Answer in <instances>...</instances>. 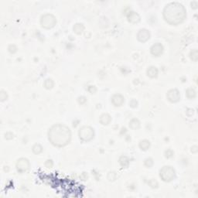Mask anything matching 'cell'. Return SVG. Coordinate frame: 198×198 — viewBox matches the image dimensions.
Masks as SVG:
<instances>
[{
    "instance_id": "obj_11",
    "label": "cell",
    "mask_w": 198,
    "mask_h": 198,
    "mask_svg": "<svg viewBox=\"0 0 198 198\" xmlns=\"http://www.w3.org/2000/svg\"><path fill=\"white\" fill-rule=\"evenodd\" d=\"M127 19H128V21L130 23H132V24H136L140 22V16L136 12H134V11H132V12H128V16H127Z\"/></svg>"
},
{
    "instance_id": "obj_8",
    "label": "cell",
    "mask_w": 198,
    "mask_h": 198,
    "mask_svg": "<svg viewBox=\"0 0 198 198\" xmlns=\"http://www.w3.org/2000/svg\"><path fill=\"white\" fill-rule=\"evenodd\" d=\"M150 32L146 29H141L137 33V40L141 43H145L150 39Z\"/></svg>"
},
{
    "instance_id": "obj_26",
    "label": "cell",
    "mask_w": 198,
    "mask_h": 198,
    "mask_svg": "<svg viewBox=\"0 0 198 198\" xmlns=\"http://www.w3.org/2000/svg\"><path fill=\"white\" fill-rule=\"evenodd\" d=\"M165 157L167 159H170L172 157H173L174 152L172 150H167L165 151Z\"/></svg>"
},
{
    "instance_id": "obj_22",
    "label": "cell",
    "mask_w": 198,
    "mask_h": 198,
    "mask_svg": "<svg viewBox=\"0 0 198 198\" xmlns=\"http://www.w3.org/2000/svg\"><path fill=\"white\" fill-rule=\"evenodd\" d=\"M153 164H154V162H153V160L152 158H146L144 161V166L146 168H151L153 166Z\"/></svg>"
},
{
    "instance_id": "obj_30",
    "label": "cell",
    "mask_w": 198,
    "mask_h": 198,
    "mask_svg": "<svg viewBox=\"0 0 198 198\" xmlns=\"http://www.w3.org/2000/svg\"><path fill=\"white\" fill-rule=\"evenodd\" d=\"M87 91L91 93V94H95L97 91V88L94 86H92V85H91V86H89L88 87V88H87Z\"/></svg>"
},
{
    "instance_id": "obj_9",
    "label": "cell",
    "mask_w": 198,
    "mask_h": 198,
    "mask_svg": "<svg viewBox=\"0 0 198 198\" xmlns=\"http://www.w3.org/2000/svg\"><path fill=\"white\" fill-rule=\"evenodd\" d=\"M164 51V47L162 46V44L160 43H156V44H153L151 48H150V53L152 56L154 57H160L163 53Z\"/></svg>"
},
{
    "instance_id": "obj_23",
    "label": "cell",
    "mask_w": 198,
    "mask_h": 198,
    "mask_svg": "<svg viewBox=\"0 0 198 198\" xmlns=\"http://www.w3.org/2000/svg\"><path fill=\"white\" fill-rule=\"evenodd\" d=\"M148 184H149V186L152 189H156V188H158V186H159V184H158V182L154 179L150 180L149 182H148Z\"/></svg>"
},
{
    "instance_id": "obj_14",
    "label": "cell",
    "mask_w": 198,
    "mask_h": 198,
    "mask_svg": "<svg viewBox=\"0 0 198 198\" xmlns=\"http://www.w3.org/2000/svg\"><path fill=\"white\" fill-rule=\"evenodd\" d=\"M118 162L122 168H128L130 164V160L126 156H122L118 160Z\"/></svg>"
},
{
    "instance_id": "obj_18",
    "label": "cell",
    "mask_w": 198,
    "mask_h": 198,
    "mask_svg": "<svg viewBox=\"0 0 198 198\" xmlns=\"http://www.w3.org/2000/svg\"><path fill=\"white\" fill-rule=\"evenodd\" d=\"M43 150H44V148H43V146L40 144H39V143H36L35 145H33V148H32V151H33V152L35 155L40 154L43 152Z\"/></svg>"
},
{
    "instance_id": "obj_17",
    "label": "cell",
    "mask_w": 198,
    "mask_h": 198,
    "mask_svg": "<svg viewBox=\"0 0 198 198\" xmlns=\"http://www.w3.org/2000/svg\"><path fill=\"white\" fill-rule=\"evenodd\" d=\"M85 29V26L82 24V23H76V24L73 27V30L74 32L75 33L77 34V35H81L84 33Z\"/></svg>"
},
{
    "instance_id": "obj_5",
    "label": "cell",
    "mask_w": 198,
    "mask_h": 198,
    "mask_svg": "<svg viewBox=\"0 0 198 198\" xmlns=\"http://www.w3.org/2000/svg\"><path fill=\"white\" fill-rule=\"evenodd\" d=\"M57 24V19L53 14L46 13L40 18V25L44 29H50L55 27Z\"/></svg>"
},
{
    "instance_id": "obj_24",
    "label": "cell",
    "mask_w": 198,
    "mask_h": 198,
    "mask_svg": "<svg viewBox=\"0 0 198 198\" xmlns=\"http://www.w3.org/2000/svg\"><path fill=\"white\" fill-rule=\"evenodd\" d=\"M8 99V94L7 92L5 91H3V90H2L1 91H0V101L2 102H5V101H6Z\"/></svg>"
},
{
    "instance_id": "obj_21",
    "label": "cell",
    "mask_w": 198,
    "mask_h": 198,
    "mask_svg": "<svg viewBox=\"0 0 198 198\" xmlns=\"http://www.w3.org/2000/svg\"><path fill=\"white\" fill-rule=\"evenodd\" d=\"M190 58L194 62H197L198 60V51L197 49H193L190 53Z\"/></svg>"
},
{
    "instance_id": "obj_3",
    "label": "cell",
    "mask_w": 198,
    "mask_h": 198,
    "mask_svg": "<svg viewBox=\"0 0 198 198\" xmlns=\"http://www.w3.org/2000/svg\"><path fill=\"white\" fill-rule=\"evenodd\" d=\"M160 177L163 182L169 183L176 178V170L171 166H164L160 169Z\"/></svg>"
},
{
    "instance_id": "obj_31",
    "label": "cell",
    "mask_w": 198,
    "mask_h": 198,
    "mask_svg": "<svg viewBox=\"0 0 198 198\" xmlns=\"http://www.w3.org/2000/svg\"><path fill=\"white\" fill-rule=\"evenodd\" d=\"M14 137V135L12 132H7L5 134V139L7 140H11Z\"/></svg>"
},
{
    "instance_id": "obj_13",
    "label": "cell",
    "mask_w": 198,
    "mask_h": 198,
    "mask_svg": "<svg viewBox=\"0 0 198 198\" xmlns=\"http://www.w3.org/2000/svg\"><path fill=\"white\" fill-rule=\"evenodd\" d=\"M146 74L150 78H156L159 74V70L154 66H151L146 70Z\"/></svg>"
},
{
    "instance_id": "obj_28",
    "label": "cell",
    "mask_w": 198,
    "mask_h": 198,
    "mask_svg": "<svg viewBox=\"0 0 198 198\" xmlns=\"http://www.w3.org/2000/svg\"><path fill=\"white\" fill-rule=\"evenodd\" d=\"M77 102H78V103L80 104H84L86 103V102H87V98L84 96L79 97L78 99H77Z\"/></svg>"
},
{
    "instance_id": "obj_7",
    "label": "cell",
    "mask_w": 198,
    "mask_h": 198,
    "mask_svg": "<svg viewBox=\"0 0 198 198\" xmlns=\"http://www.w3.org/2000/svg\"><path fill=\"white\" fill-rule=\"evenodd\" d=\"M167 100L171 103H176L180 100V91L176 88L170 89L168 91L167 94Z\"/></svg>"
},
{
    "instance_id": "obj_6",
    "label": "cell",
    "mask_w": 198,
    "mask_h": 198,
    "mask_svg": "<svg viewBox=\"0 0 198 198\" xmlns=\"http://www.w3.org/2000/svg\"><path fill=\"white\" fill-rule=\"evenodd\" d=\"M30 162L27 158H20L17 160L16 163V168L18 173H24L29 169Z\"/></svg>"
},
{
    "instance_id": "obj_16",
    "label": "cell",
    "mask_w": 198,
    "mask_h": 198,
    "mask_svg": "<svg viewBox=\"0 0 198 198\" xmlns=\"http://www.w3.org/2000/svg\"><path fill=\"white\" fill-rule=\"evenodd\" d=\"M141 123L139 120L138 118H132L130 122H129V128L132 130H137L140 128Z\"/></svg>"
},
{
    "instance_id": "obj_12",
    "label": "cell",
    "mask_w": 198,
    "mask_h": 198,
    "mask_svg": "<svg viewBox=\"0 0 198 198\" xmlns=\"http://www.w3.org/2000/svg\"><path fill=\"white\" fill-rule=\"evenodd\" d=\"M99 122L102 126H109L111 122V115L108 113L102 114L99 118Z\"/></svg>"
},
{
    "instance_id": "obj_2",
    "label": "cell",
    "mask_w": 198,
    "mask_h": 198,
    "mask_svg": "<svg viewBox=\"0 0 198 198\" xmlns=\"http://www.w3.org/2000/svg\"><path fill=\"white\" fill-rule=\"evenodd\" d=\"M164 20L171 26H178L184 22L186 18V10L180 3H170L163 10Z\"/></svg>"
},
{
    "instance_id": "obj_19",
    "label": "cell",
    "mask_w": 198,
    "mask_h": 198,
    "mask_svg": "<svg viewBox=\"0 0 198 198\" xmlns=\"http://www.w3.org/2000/svg\"><path fill=\"white\" fill-rule=\"evenodd\" d=\"M186 96L189 99L195 98L196 96H197L196 91L193 88H192V87H189L186 91Z\"/></svg>"
},
{
    "instance_id": "obj_34",
    "label": "cell",
    "mask_w": 198,
    "mask_h": 198,
    "mask_svg": "<svg viewBox=\"0 0 198 198\" xmlns=\"http://www.w3.org/2000/svg\"><path fill=\"white\" fill-rule=\"evenodd\" d=\"M197 146H193L192 147V150H191V152H193V153H196V152H197Z\"/></svg>"
},
{
    "instance_id": "obj_33",
    "label": "cell",
    "mask_w": 198,
    "mask_h": 198,
    "mask_svg": "<svg viewBox=\"0 0 198 198\" xmlns=\"http://www.w3.org/2000/svg\"><path fill=\"white\" fill-rule=\"evenodd\" d=\"M191 7L193 8V9H194V10L197 9V7H198L197 1H193V2H192V3H191Z\"/></svg>"
},
{
    "instance_id": "obj_29",
    "label": "cell",
    "mask_w": 198,
    "mask_h": 198,
    "mask_svg": "<svg viewBox=\"0 0 198 198\" xmlns=\"http://www.w3.org/2000/svg\"><path fill=\"white\" fill-rule=\"evenodd\" d=\"M129 106L132 107V109H135L138 106V102L135 99H132L130 102H129Z\"/></svg>"
},
{
    "instance_id": "obj_20",
    "label": "cell",
    "mask_w": 198,
    "mask_h": 198,
    "mask_svg": "<svg viewBox=\"0 0 198 198\" xmlns=\"http://www.w3.org/2000/svg\"><path fill=\"white\" fill-rule=\"evenodd\" d=\"M44 86L46 90H51L54 87V82L51 78H47L44 81Z\"/></svg>"
},
{
    "instance_id": "obj_1",
    "label": "cell",
    "mask_w": 198,
    "mask_h": 198,
    "mask_svg": "<svg viewBox=\"0 0 198 198\" xmlns=\"http://www.w3.org/2000/svg\"><path fill=\"white\" fill-rule=\"evenodd\" d=\"M49 142L55 147L62 148L68 145L71 141L72 134L70 128L64 124H54L47 132Z\"/></svg>"
},
{
    "instance_id": "obj_10",
    "label": "cell",
    "mask_w": 198,
    "mask_h": 198,
    "mask_svg": "<svg viewBox=\"0 0 198 198\" xmlns=\"http://www.w3.org/2000/svg\"><path fill=\"white\" fill-rule=\"evenodd\" d=\"M111 102L115 107H121L125 103V98L121 94H115L111 96Z\"/></svg>"
},
{
    "instance_id": "obj_27",
    "label": "cell",
    "mask_w": 198,
    "mask_h": 198,
    "mask_svg": "<svg viewBox=\"0 0 198 198\" xmlns=\"http://www.w3.org/2000/svg\"><path fill=\"white\" fill-rule=\"evenodd\" d=\"M8 50H9V51H10V53H16L17 52V46L15 45V44H10V46H9V47H8Z\"/></svg>"
},
{
    "instance_id": "obj_4",
    "label": "cell",
    "mask_w": 198,
    "mask_h": 198,
    "mask_svg": "<svg viewBox=\"0 0 198 198\" xmlns=\"http://www.w3.org/2000/svg\"><path fill=\"white\" fill-rule=\"evenodd\" d=\"M78 136L84 143H88L94 138V128L88 126H82L78 131Z\"/></svg>"
},
{
    "instance_id": "obj_32",
    "label": "cell",
    "mask_w": 198,
    "mask_h": 198,
    "mask_svg": "<svg viewBox=\"0 0 198 198\" xmlns=\"http://www.w3.org/2000/svg\"><path fill=\"white\" fill-rule=\"evenodd\" d=\"M53 166V162L51 160H47L45 162V167H47V168H51V167Z\"/></svg>"
},
{
    "instance_id": "obj_25",
    "label": "cell",
    "mask_w": 198,
    "mask_h": 198,
    "mask_svg": "<svg viewBox=\"0 0 198 198\" xmlns=\"http://www.w3.org/2000/svg\"><path fill=\"white\" fill-rule=\"evenodd\" d=\"M117 178V175H116L115 172H109L108 174V180L109 181H115Z\"/></svg>"
},
{
    "instance_id": "obj_15",
    "label": "cell",
    "mask_w": 198,
    "mask_h": 198,
    "mask_svg": "<svg viewBox=\"0 0 198 198\" xmlns=\"http://www.w3.org/2000/svg\"><path fill=\"white\" fill-rule=\"evenodd\" d=\"M151 146V143L148 139H143L139 143V147L142 151H147L150 150Z\"/></svg>"
}]
</instances>
